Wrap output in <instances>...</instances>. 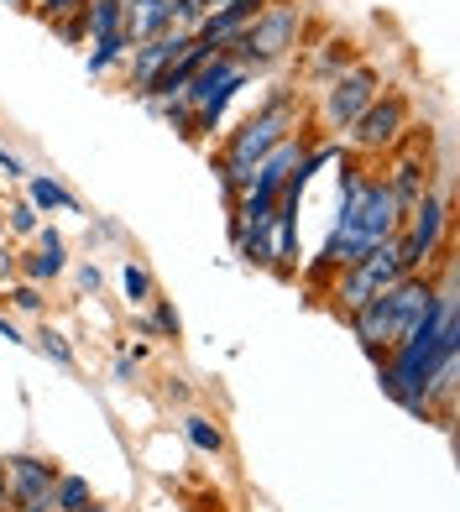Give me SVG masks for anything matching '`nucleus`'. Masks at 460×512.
Returning <instances> with one entry per match:
<instances>
[{
    "label": "nucleus",
    "mask_w": 460,
    "mask_h": 512,
    "mask_svg": "<svg viewBox=\"0 0 460 512\" xmlns=\"http://www.w3.org/2000/svg\"><path fill=\"white\" fill-rule=\"evenodd\" d=\"M6 486H11V507L27 497H48L58 486V465L42 455H11L6 460Z\"/></svg>",
    "instance_id": "obj_11"
},
{
    "label": "nucleus",
    "mask_w": 460,
    "mask_h": 512,
    "mask_svg": "<svg viewBox=\"0 0 460 512\" xmlns=\"http://www.w3.org/2000/svg\"><path fill=\"white\" fill-rule=\"evenodd\" d=\"M121 58H131V37L126 32H110V37H95V53L84 58V68H89V74H110Z\"/></svg>",
    "instance_id": "obj_18"
},
{
    "label": "nucleus",
    "mask_w": 460,
    "mask_h": 512,
    "mask_svg": "<svg viewBox=\"0 0 460 512\" xmlns=\"http://www.w3.org/2000/svg\"><path fill=\"white\" fill-rule=\"evenodd\" d=\"M429 304H434V283L424 272H408V277H398L393 288H382L377 298L356 304L345 319H351V335L361 345H382V351H393L398 340H408L413 324L429 314Z\"/></svg>",
    "instance_id": "obj_3"
},
{
    "label": "nucleus",
    "mask_w": 460,
    "mask_h": 512,
    "mask_svg": "<svg viewBox=\"0 0 460 512\" xmlns=\"http://www.w3.org/2000/svg\"><path fill=\"white\" fill-rule=\"evenodd\" d=\"M445 236H450V199L429 189V194L403 215V230H398L403 267H408V272H424L434 256L445 251Z\"/></svg>",
    "instance_id": "obj_6"
},
{
    "label": "nucleus",
    "mask_w": 460,
    "mask_h": 512,
    "mask_svg": "<svg viewBox=\"0 0 460 512\" xmlns=\"http://www.w3.org/2000/svg\"><path fill=\"white\" fill-rule=\"evenodd\" d=\"M79 283H84L89 293H95V288H100V272H95V267H79Z\"/></svg>",
    "instance_id": "obj_30"
},
{
    "label": "nucleus",
    "mask_w": 460,
    "mask_h": 512,
    "mask_svg": "<svg viewBox=\"0 0 460 512\" xmlns=\"http://www.w3.org/2000/svg\"><path fill=\"white\" fill-rule=\"evenodd\" d=\"M460 351V304H455V277L445 272V283L434 288V304L429 314L408 330V340H398L393 351H387V361L377 366L382 377V392L393 403H403L408 413L429 418V377L440 371L445 361H455Z\"/></svg>",
    "instance_id": "obj_1"
},
{
    "label": "nucleus",
    "mask_w": 460,
    "mask_h": 512,
    "mask_svg": "<svg viewBox=\"0 0 460 512\" xmlns=\"http://www.w3.org/2000/svg\"><path fill=\"white\" fill-rule=\"evenodd\" d=\"M58 272H63V236L48 225L37 230V251L27 256V283H53Z\"/></svg>",
    "instance_id": "obj_15"
},
{
    "label": "nucleus",
    "mask_w": 460,
    "mask_h": 512,
    "mask_svg": "<svg viewBox=\"0 0 460 512\" xmlns=\"http://www.w3.org/2000/svg\"><path fill=\"white\" fill-rule=\"evenodd\" d=\"M0 512H11V486H6V460H0Z\"/></svg>",
    "instance_id": "obj_29"
},
{
    "label": "nucleus",
    "mask_w": 460,
    "mask_h": 512,
    "mask_svg": "<svg viewBox=\"0 0 460 512\" xmlns=\"http://www.w3.org/2000/svg\"><path fill=\"white\" fill-rule=\"evenodd\" d=\"M11 304H16L21 314H37V309H42V293H37V283H21V288H11Z\"/></svg>",
    "instance_id": "obj_27"
},
{
    "label": "nucleus",
    "mask_w": 460,
    "mask_h": 512,
    "mask_svg": "<svg viewBox=\"0 0 460 512\" xmlns=\"http://www.w3.org/2000/svg\"><path fill=\"white\" fill-rule=\"evenodd\" d=\"M251 79V68L246 63H236L230 53H215L210 63L199 68V74L189 79V89H183V110H189V142H199L204 131H215L220 126V115H225V105L241 95V84Z\"/></svg>",
    "instance_id": "obj_4"
},
{
    "label": "nucleus",
    "mask_w": 460,
    "mask_h": 512,
    "mask_svg": "<svg viewBox=\"0 0 460 512\" xmlns=\"http://www.w3.org/2000/svg\"><path fill=\"white\" fill-rule=\"evenodd\" d=\"M84 6H89V0H42V16H48V21H68V16H84Z\"/></svg>",
    "instance_id": "obj_24"
},
{
    "label": "nucleus",
    "mask_w": 460,
    "mask_h": 512,
    "mask_svg": "<svg viewBox=\"0 0 460 512\" xmlns=\"http://www.w3.org/2000/svg\"><path fill=\"white\" fill-rule=\"evenodd\" d=\"M11 6H21V11H27V6H32V0H11Z\"/></svg>",
    "instance_id": "obj_33"
},
{
    "label": "nucleus",
    "mask_w": 460,
    "mask_h": 512,
    "mask_svg": "<svg viewBox=\"0 0 460 512\" xmlns=\"http://www.w3.org/2000/svg\"><path fill=\"white\" fill-rule=\"evenodd\" d=\"M0 335H6V340H21V335H16V324H11L6 314H0Z\"/></svg>",
    "instance_id": "obj_32"
},
{
    "label": "nucleus",
    "mask_w": 460,
    "mask_h": 512,
    "mask_svg": "<svg viewBox=\"0 0 460 512\" xmlns=\"http://www.w3.org/2000/svg\"><path fill=\"white\" fill-rule=\"evenodd\" d=\"M183 42H189L183 32H163V37H152V42H136V48H131V89H136V95H142V89L183 53Z\"/></svg>",
    "instance_id": "obj_12"
},
{
    "label": "nucleus",
    "mask_w": 460,
    "mask_h": 512,
    "mask_svg": "<svg viewBox=\"0 0 460 512\" xmlns=\"http://www.w3.org/2000/svg\"><path fill=\"white\" fill-rule=\"evenodd\" d=\"M121 288H126L131 304H152V272L142 262H126L121 267Z\"/></svg>",
    "instance_id": "obj_22"
},
{
    "label": "nucleus",
    "mask_w": 460,
    "mask_h": 512,
    "mask_svg": "<svg viewBox=\"0 0 460 512\" xmlns=\"http://www.w3.org/2000/svg\"><path fill=\"white\" fill-rule=\"evenodd\" d=\"M37 345H42V351H48V356H53L58 366H74V351H68V340H63V335L42 330V335H37Z\"/></svg>",
    "instance_id": "obj_25"
},
{
    "label": "nucleus",
    "mask_w": 460,
    "mask_h": 512,
    "mask_svg": "<svg viewBox=\"0 0 460 512\" xmlns=\"http://www.w3.org/2000/svg\"><path fill=\"white\" fill-rule=\"evenodd\" d=\"M377 68H345V74L330 79L325 100H319V121H325L330 131H351V121L377 100Z\"/></svg>",
    "instance_id": "obj_8"
},
{
    "label": "nucleus",
    "mask_w": 460,
    "mask_h": 512,
    "mask_svg": "<svg viewBox=\"0 0 460 512\" xmlns=\"http://www.w3.org/2000/svg\"><path fill=\"white\" fill-rule=\"evenodd\" d=\"M382 183H387V194L398 199V209L408 215V209L429 194V162H419V157H403V162H398V168L387 173Z\"/></svg>",
    "instance_id": "obj_14"
},
{
    "label": "nucleus",
    "mask_w": 460,
    "mask_h": 512,
    "mask_svg": "<svg viewBox=\"0 0 460 512\" xmlns=\"http://www.w3.org/2000/svg\"><path fill=\"white\" fill-rule=\"evenodd\" d=\"M84 512H105V507H95V502H89V507H84Z\"/></svg>",
    "instance_id": "obj_34"
},
{
    "label": "nucleus",
    "mask_w": 460,
    "mask_h": 512,
    "mask_svg": "<svg viewBox=\"0 0 460 512\" xmlns=\"http://www.w3.org/2000/svg\"><path fill=\"white\" fill-rule=\"evenodd\" d=\"M403 131H408V100L393 89V95H377L351 121V142L356 152H387V147H398Z\"/></svg>",
    "instance_id": "obj_9"
},
{
    "label": "nucleus",
    "mask_w": 460,
    "mask_h": 512,
    "mask_svg": "<svg viewBox=\"0 0 460 512\" xmlns=\"http://www.w3.org/2000/svg\"><path fill=\"white\" fill-rule=\"evenodd\" d=\"M398 277H408V267H403V246H398V236H393V241H382L377 251H366L361 262L340 267L335 298H340V309L351 314L356 304H366V298H377L382 288H393Z\"/></svg>",
    "instance_id": "obj_7"
},
{
    "label": "nucleus",
    "mask_w": 460,
    "mask_h": 512,
    "mask_svg": "<svg viewBox=\"0 0 460 512\" xmlns=\"http://www.w3.org/2000/svg\"><path fill=\"white\" fill-rule=\"evenodd\" d=\"M293 126H298V105H293V95L267 100L257 115H246V121H241V131L230 136L225 152L215 157V173H220V183H225L230 204H236V199L251 189V173H257V162H262L272 147H278V142H288Z\"/></svg>",
    "instance_id": "obj_2"
},
{
    "label": "nucleus",
    "mask_w": 460,
    "mask_h": 512,
    "mask_svg": "<svg viewBox=\"0 0 460 512\" xmlns=\"http://www.w3.org/2000/svg\"><path fill=\"white\" fill-rule=\"evenodd\" d=\"M183 439H189L199 455H220V450H225V429L215 424V418H204V413L183 418Z\"/></svg>",
    "instance_id": "obj_17"
},
{
    "label": "nucleus",
    "mask_w": 460,
    "mask_h": 512,
    "mask_svg": "<svg viewBox=\"0 0 460 512\" xmlns=\"http://www.w3.org/2000/svg\"><path fill=\"white\" fill-rule=\"evenodd\" d=\"M16 272V262H11V251H0V277H11Z\"/></svg>",
    "instance_id": "obj_31"
},
{
    "label": "nucleus",
    "mask_w": 460,
    "mask_h": 512,
    "mask_svg": "<svg viewBox=\"0 0 460 512\" xmlns=\"http://www.w3.org/2000/svg\"><path fill=\"white\" fill-rule=\"evenodd\" d=\"M27 204H32V209H79V199L68 194L58 178H32V183H27Z\"/></svg>",
    "instance_id": "obj_19"
},
{
    "label": "nucleus",
    "mask_w": 460,
    "mask_h": 512,
    "mask_svg": "<svg viewBox=\"0 0 460 512\" xmlns=\"http://www.w3.org/2000/svg\"><path fill=\"white\" fill-rule=\"evenodd\" d=\"M79 21H84V37L95 42V37H110V32H121V21H126V6H121V0H89Z\"/></svg>",
    "instance_id": "obj_16"
},
{
    "label": "nucleus",
    "mask_w": 460,
    "mask_h": 512,
    "mask_svg": "<svg viewBox=\"0 0 460 512\" xmlns=\"http://www.w3.org/2000/svg\"><path fill=\"white\" fill-rule=\"evenodd\" d=\"M53 502H58V512H84L89 502H95V492H89V481H84V476H63V471H58Z\"/></svg>",
    "instance_id": "obj_20"
},
{
    "label": "nucleus",
    "mask_w": 460,
    "mask_h": 512,
    "mask_svg": "<svg viewBox=\"0 0 460 512\" xmlns=\"http://www.w3.org/2000/svg\"><path fill=\"white\" fill-rule=\"evenodd\" d=\"M0 236H6V220H0Z\"/></svg>",
    "instance_id": "obj_35"
},
{
    "label": "nucleus",
    "mask_w": 460,
    "mask_h": 512,
    "mask_svg": "<svg viewBox=\"0 0 460 512\" xmlns=\"http://www.w3.org/2000/svg\"><path fill=\"white\" fill-rule=\"evenodd\" d=\"M215 11V0H173V32L183 37H194L204 27V16Z\"/></svg>",
    "instance_id": "obj_21"
},
{
    "label": "nucleus",
    "mask_w": 460,
    "mask_h": 512,
    "mask_svg": "<svg viewBox=\"0 0 460 512\" xmlns=\"http://www.w3.org/2000/svg\"><path fill=\"white\" fill-rule=\"evenodd\" d=\"M6 215H11V230H16V236H37V209H32V204H11Z\"/></svg>",
    "instance_id": "obj_26"
},
{
    "label": "nucleus",
    "mask_w": 460,
    "mask_h": 512,
    "mask_svg": "<svg viewBox=\"0 0 460 512\" xmlns=\"http://www.w3.org/2000/svg\"><path fill=\"white\" fill-rule=\"evenodd\" d=\"M0 178H27V168H21V157L0 147Z\"/></svg>",
    "instance_id": "obj_28"
},
{
    "label": "nucleus",
    "mask_w": 460,
    "mask_h": 512,
    "mask_svg": "<svg viewBox=\"0 0 460 512\" xmlns=\"http://www.w3.org/2000/svg\"><path fill=\"white\" fill-rule=\"evenodd\" d=\"M262 6H267V0H225V6H215L210 16H204V27H199L194 37L210 42V48L220 53V48H230V42H236L251 21L262 16Z\"/></svg>",
    "instance_id": "obj_10"
},
{
    "label": "nucleus",
    "mask_w": 460,
    "mask_h": 512,
    "mask_svg": "<svg viewBox=\"0 0 460 512\" xmlns=\"http://www.w3.org/2000/svg\"><path fill=\"white\" fill-rule=\"evenodd\" d=\"M152 330H157V335H168V340H178L183 324H178V309L168 304V298H157V309H152Z\"/></svg>",
    "instance_id": "obj_23"
},
{
    "label": "nucleus",
    "mask_w": 460,
    "mask_h": 512,
    "mask_svg": "<svg viewBox=\"0 0 460 512\" xmlns=\"http://www.w3.org/2000/svg\"><path fill=\"white\" fill-rule=\"evenodd\" d=\"M298 27H304V11H298V0H278V6H262V16L251 21V27H246L236 42H230V48H220V53H230L236 63H246L251 74H257V68L278 63V58L293 48Z\"/></svg>",
    "instance_id": "obj_5"
},
{
    "label": "nucleus",
    "mask_w": 460,
    "mask_h": 512,
    "mask_svg": "<svg viewBox=\"0 0 460 512\" xmlns=\"http://www.w3.org/2000/svg\"><path fill=\"white\" fill-rule=\"evenodd\" d=\"M121 6H126L121 32L131 37V48H136V42H152V37L173 32V0H121Z\"/></svg>",
    "instance_id": "obj_13"
}]
</instances>
